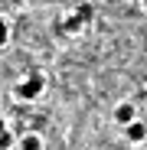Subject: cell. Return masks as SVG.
Wrapping results in <instances>:
<instances>
[{"mask_svg": "<svg viewBox=\"0 0 147 150\" xmlns=\"http://www.w3.org/2000/svg\"><path fill=\"white\" fill-rule=\"evenodd\" d=\"M134 114H137V111H134V105H131V101H121V105L114 108V121H118V124H124V127L134 121Z\"/></svg>", "mask_w": 147, "mask_h": 150, "instance_id": "cell-2", "label": "cell"}, {"mask_svg": "<svg viewBox=\"0 0 147 150\" xmlns=\"http://www.w3.org/2000/svg\"><path fill=\"white\" fill-rule=\"evenodd\" d=\"M144 137H147L144 121H131V124H128V140H134V144H137V140H144Z\"/></svg>", "mask_w": 147, "mask_h": 150, "instance_id": "cell-3", "label": "cell"}, {"mask_svg": "<svg viewBox=\"0 0 147 150\" xmlns=\"http://www.w3.org/2000/svg\"><path fill=\"white\" fill-rule=\"evenodd\" d=\"M20 147L23 150H43V137L39 134H26V137L20 140Z\"/></svg>", "mask_w": 147, "mask_h": 150, "instance_id": "cell-4", "label": "cell"}, {"mask_svg": "<svg viewBox=\"0 0 147 150\" xmlns=\"http://www.w3.org/2000/svg\"><path fill=\"white\" fill-rule=\"evenodd\" d=\"M144 95H147V85H144Z\"/></svg>", "mask_w": 147, "mask_h": 150, "instance_id": "cell-10", "label": "cell"}, {"mask_svg": "<svg viewBox=\"0 0 147 150\" xmlns=\"http://www.w3.org/2000/svg\"><path fill=\"white\" fill-rule=\"evenodd\" d=\"M141 7H144V13H147V0H141Z\"/></svg>", "mask_w": 147, "mask_h": 150, "instance_id": "cell-8", "label": "cell"}, {"mask_svg": "<svg viewBox=\"0 0 147 150\" xmlns=\"http://www.w3.org/2000/svg\"><path fill=\"white\" fill-rule=\"evenodd\" d=\"M10 140H13V137L4 131V134H0V150H7V147H10Z\"/></svg>", "mask_w": 147, "mask_h": 150, "instance_id": "cell-7", "label": "cell"}, {"mask_svg": "<svg viewBox=\"0 0 147 150\" xmlns=\"http://www.w3.org/2000/svg\"><path fill=\"white\" fill-rule=\"evenodd\" d=\"M0 134H4V121H0Z\"/></svg>", "mask_w": 147, "mask_h": 150, "instance_id": "cell-9", "label": "cell"}, {"mask_svg": "<svg viewBox=\"0 0 147 150\" xmlns=\"http://www.w3.org/2000/svg\"><path fill=\"white\" fill-rule=\"evenodd\" d=\"M79 26H82L79 16H69V20H65V30H79Z\"/></svg>", "mask_w": 147, "mask_h": 150, "instance_id": "cell-6", "label": "cell"}, {"mask_svg": "<svg viewBox=\"0 0 147 150\" xmlns=\"http://www.w3.org/2000/svg\"><path fill=\"white\" fill-rule=\"evenodd\" d=\"M43 88H46V79H43V75H30V79H23V82L16 85V98H20V101H33V98L43 95Z\"/></svg>", "mask_w": 147, "mask_h": 150, "instance_id": "cell-1", "label": "cell"}, {"mask_svg": "<svg viewBox=\"0 0 147 150\" xmlns=\"http://www.w3.org/2000/svg\"><path fill=\"white\" fill-rule=\"evenodd\" d=\"M7 39H10V23H7L4 16H0V46H4Z\"/></svg>", "mask_w": 147, "mask_h": 150, "instance_id": "cell-5", "label": "cell"}]
</instances>
